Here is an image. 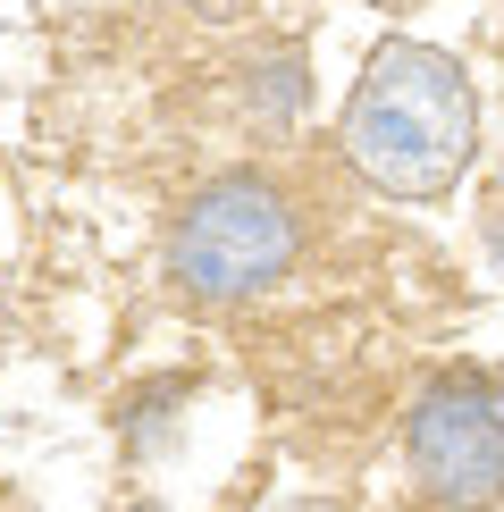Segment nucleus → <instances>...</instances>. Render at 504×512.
Returning <instances> with one entry per match:
<instances>
[{"instance_id":"1","label":"nucleus","mask_w":504,"mask_h":512,"mask_svg":"<svg viewBox=\"0 0 504 512\" xmlns=\"http://www.w3.org/2000/svg\"><path fill=\"white\" fill-rule=\"evenodd\" d=\"M345 168L395 202H437L471 168L479 143V93L429 42H378L345 118H336Z\"/></svg>"},{"instance_id":"2","label":"nucleus","mask_w":504,"mask_h":512,"mask_svg":"<svg viewBox=\"0 0 504 512\" xmlns=\"http://www.w3.org/2000/svg\"><path fill=\"white\" fill-rule=\"evenodd\" d=\"M303 252V219L261 168H227L210 177L194 202L177 210L168 227V277L177 294H194L210 311H236V303H261L269 286L294 269Z\"/></svg>"},{"instance_id":"3","label":"nucleus","mask_w":504,"mask_h":512,"mask_svg":"<svg viewBox=\"0 0 504 512\" xmlns=\"http://www.w3.org/2000/svg\"><path fill=\"white\" fill-rule=\"evenodd\" d=\"M404 462L446 512L504 504V387L488 370H437L404 412Z\"/></svg>"},{"instance_id":"4","label":"nucleus","mask_w":504,"mask_h":512,"mask_svg":"<svg viewBox=\"0 0 504 512\" xmlns=\"http://www.w3.org/2000/svg\"><path fill=\"white\" fill-rule=\"evenodd\" d=\"M177 403H185V378H168V387H143L135 403H126V445H135V454H152V445L177 429Z\"/></svg>"},{"instance_id":"5","label":"nucleus","mask_w":504,"mask_h":512,"mask_svg":"<svg viewBox=\"0 0 504 512\" xmlns=\"http://www.w3.org/2000/svg\"><path fill=\"white\" fill-rule=\"evenodd\" d=\"M488 252H496V269H504V210L488 219Z\"/></svg>"},{"instance_id":"6","label":"nucleus","mask_w":504,"mask_h":512,"mask_svg":"<svg viewBox=\"0 0 504 512\" xmlns=\"http://www.w3.org/2000/svg\"><path fill=\"white\" fill-rule=\"evenodd\" d=\"M51 9H118V0H51Z\"/></svg>"},{"instance_id":"7","label":"nucleus","mask_w":504,"mask_h":512,"mask_svg":"<svg viewBox=\"0 0 504 512\" xmlns=\"http://www.w3.org/2000/svg\"><path fill=\"white\" fill-rule=\"evenodd\" d=\"M126 512H160V504H126Z\"/></svg>"}]
</instances>
